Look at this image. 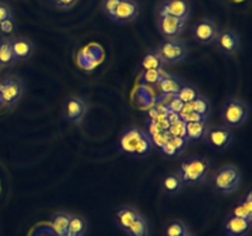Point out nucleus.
I'll return each mask as SVG.
<instances>
[{"label": "nucleus", "mask_w": 252, "mask_h": 236, "mask_svg": "<svg viewBox=\"0 0 252 236\" xmlns=\"http://www.w3.org/2000/svg\"><path fill=\"white\" fill-rule=\"evenodd\" d=\"M116 147L121 154L130 159H144L155 149L149 132L137 125L126 128L118 137Z\"/></svg>", "instance_id": "nucleus-1"}, {"label": "nucleus", "mask_w": 252, "mask_h": 236, "mask_svg": "<svg viewBox=\"0 0 252 236\" xmlns=\"http://www.w3.org/2000/svg\"><path fill=\"white\" fill-rule=\"evenodd\" d=\"M213 171V161L211 157L194 155L184 160L177 174L181 177L185 187H201L211 178Z\"/></svg>", "instance_id": "nucleus-2"}, {"label": "nucleus", "mask_w": 252, "mask_h": 236, "mask_svg": "<svg viewBox=\"0 0 252 236\" xmlns=\"http://www.w3.org/2000/svg\"><path fill=\"white\" fill-rule=\"evenodd\" d=\"M243 183V171L239 166L226 164L219 167L211 176V187L214 192L223 196L233 194Z\"/></svg>", "instance_id": "nucleus-3"}, {"label": "nucleus", "mask_w": 252, "mask_h": 236, "mask_svg": "<svg viewBox=\"0 0 252 236\" xmlns=\"http://www.w3.org/2000/svg\"><path fill=\"white\" fill-rule=\"evenodd\" d=\"M250 116V105L243 98H229L221 107L220 117L223 120V125L233 130L245 125Z\"/></svg>", "instance_id": "nucleus-4"}, {"label": "nucleus", "mask_w": 252, "mask_h": 236, "mask_svg": "<svg viewBox=\"0 0 252 236\" xmlns=\"http://www.w3.org/2000/svg\"><path fill=\"white\" fill-rule=\"evenodd\" d=\"M155 51L161 57L165 65H179L185 63L189 58L191 48L189 43L181 38L162 39Z\"/></svg>", "instance_id": "nucleus-5"}, {"label": "nucleus", "mask_w": 252, "mask_h": 236, "mask_svg": "<svg viewBox=\"0 0 252 236\" xmlns=\"http://www.w3.org/2000/svg\"><path fill=\"white\" fill-rule=\"evenodd\" d=\"M26 93V85L24 80L17 76H6L0 81V98L2 105L14 108L19 105Z\"/></svg>", "instance_id": "nucleus-6"}, {"label": "nucleus", "mask_w": 252, "mask_h": 236, "mask_svg": "<svg viewBox=\"0 0 252 236\" xmlns=\"http://www.w3.org/2000/svg\"><path fill=\"white\" fill-rule=\"evenodd\" d=\"M218 53L224 57H234L243 49V38L236 30L226 27L220 29L213 43Z\"/></svg>", "instance_id": "nucleus-7"}, {"label": "nucleus", "mask_w": 252, "mask_h": 236, "mask_svg": "<svg viewBox=\"0 0 252 236\" xmlns=\"http://www.w3.org/2000/svg\"><path fill=\"white\" fill-rule=\"evenodd\" d=\"M203 142L211 149L217 151H226L235 143V134L233 129L225 125H214V127L209 125Z\"/></svg>", "instance_id": "nucleus-8"}, {"label": "nucleus", "mask_w": 252, "mask_h": 236, "mask_svg": "<svg viewBox=\"0 0 252 236\" xmlns=\"http://www.w3.org/2000/svg\"><path fill=\"white\" fill-rule=\"evenodd\" d=\"M219 31H220V26L216 20L211 17H203L194 22L191 30V36L199 46H211L216 41Z\"/></svg>", "instance_id": "nucleus-9"}, {"label": "nucleus", "mask_w": 252, "mask_h": 236, "mask_svg": "<svg viewBox=\"0 0 252 236\" xmlns=\"http://www.w3.org/2000/svg\"><path fill=\"white\" fill-rule=\"evenodd\" d=\"M191 0H162L157 5L155 15L157 16H170L189 21L192 14Z\"/></svg>", "instance_id": "nucleus-10"}, {"label": "nucleus", "mask_w": 252, "mask_h": 236, "mask_svg": "<svg viewBox=\"0 0 252 236\" xmlns=\"http://www.w3.org/2000/svg\"><path fill=\"white\" fill-rule=\"evenodd\" d=\"M89 110H90V105L83 96H69L64 103L63 117L70 124H79L85 119Z\"/></svg>", "instance_id": "nucleus-11"}, {"label": "nucleus", "mask_w": 252, "mask_h": 236, "mask_svg": "<svg viewBox=\"0 0 252 236\" xmlns=\"http://www.w3.org/2000/svg\"><path fill=\"white\" fill-rule=\"evenodd\" d=\"M187 22L176 17L157 16L158 31L164 39L180 38L186 32Z\"/></svg>", "instance_id": "nucleus-12"}, {"label": "nucleus", "mask_w": 252, "mask_h": 236, "mask_svg": "<svg viewBox=\"0 0 252 236\" xmlns=\"http://www.w3.org/2000/svg\"><path fill=\"white\" fill-rule=\"evenodd\" d=\"M10 47H11L16 64L30 60L36 53V44L26 36L10 37Z\"/></svg>", "instance_id": "nucleus-13"}, {"label": "nucleus", "mask_w": 252, "mask_h": 236, "mask_svg": "<svg viewBox=\"0 0 252 236\" xmlns=\"http://www.w3.org/2000/svg\"><path fill=\"white\" fill-rule=\"evenodd\" d=\"M139 16L140 4L138 0H121L112 22L117 25H128L137 21Z\"/></svg>", "instance_id": "nucleus-14"}, {"label": "nucleus", "mask_w": 252, "mask_h": 236, "mask_svg": "<svg viewBox=\"0 0 252 236\" xmlns=\"http://www.w3.org/2000/svg\"><path fill=\"white\" fill-rule=\"evenodd\" d=\"M140 210L134 206L130 204H126V206H121L116 209L115 211V223L116 226L120 229L121 231L126 233L132 225L133 221L140 215Z\"/></svg>", "instance_id": "nucleus-15"}, {"label": "nucleus", "mask_w": 252, "mask_h": 236, "mask_svg": "<svg viewBox=\"0 0 252 236\" xmlns=\"http://www.w3.org/2000/svg\"><path fill=\"white\" fill-rule=\"evenodd\" d=\"M160 189L167 197H175L186 189L177 171L167 172L160 179Z\"/></svg>", "instance_id": "nucleus-16"}, {"label": "nucleus", "mask_w": 252, "mask_h": 236, "mask_svg": "<svg viewBox=\"0 0 252 236\" xmlns=\"http://www.w3.org/2000/svg\"><path fill=\"white\" fill-rule=\"evenodd\" d=\"M251 229L252 221L229 215L224 223L223 230L225 236H249Z\"/></svg>", "instance_id": "nucleus-17"}, {"label": "nucleus", "mask_w": 252, "mask_h": 236, "mask_svg": "<svg viewBox=\"0 0 252 236\" xmlns=\"http://www.w3.org/2000/svg\"><path fill=\"white\" fill-rule=\"evenodd\" d=\"M186 123L187 143H201L204 140L209 122H185Z\"/></svg>", "instance_id": "nucleus-18"}, {"label": "nucleus", "mask_w": 252, "mask_h": 236, "mask_svg": "<svg viewBox=\"0 0 252 236\" xmlns=\"http://www.w3.org/2000/svg\"><path fill=\"white\" fill-rule=\"evenodd\" d=\"M187 144L189 143L185 138L170 137L167 142L161 147V151L167 157H179L185 152Z\"/></svg>", "instance_id": "nucleus-19"}, {"label": "nucleus", "mask_w": 252, "mask_h": 236, "mask_svg": "<svg viewBox=\"0 0 252 236\" xmlns=\"http://www.w3.org/2000/svg\"><path fill=\"white\" fill-rule=\"evenodd\" d=\"M88 230V219L80 214H71L65 236H86Z\"/></svg>", "instance_id": "nucleus-20"}, {"label": "nucleus", "mask_w": 252, "mask_h": 236, "mask_svg": "<svg viewBox=\"0 0 252 236\" xmlns=\"http://www.w3.org/2000/svg\"><path fill=\"white\" fill-rule=\"evenodd\" d=\"M185 83H186V81H185L184 79L179 78V76L174 75V74L166 73V75L161 79V81L158 84L157 88H159L164 95H174V93H176L177 91L180 90V88H181Z\"/></svg>", "instance_id": "nucleus-21"}, {"label": "nucleus", "mask_w": 252, "mask_h": 236, "mask_svg": "<svg viewBox=\"0 0 252 236\" xmlns=\"http://www.w3.org/2000/svg\"><path fill=\"white\" fill-rule=\"evenodd\" d=\"M140 69L143 70H150V69H160V70H165L166 65L162 61L161 57L159 56L155 49H149L144 53V56L142 57L139 63Z\"/></svg>", "instance_id": "nucleus-22"}, {"label": "nucleus", "mask_w": 252, "mask_h": 236, "mask_svg": "<svg viewBox=\"0 0 252 236\" xmlns=\"http://www.w3.org/2000/svg\"><path fill=\"white\" fill-rule=\"evenodd\" d=\"M127 236H150L152 235V225L150 221L148 220L147 216L140 214L137 219L132 223L127 231H126Z\"/></svg>", "instance_id": "nucleus-23"}, {"label": "nucleus", "mask_w": 252, "mask_h": 236, "mask_svg": "<svg viewBox=\"0 0 252 236\" xmlns=\"http://www.w3.org/2000/svg\"><path fill=\"white\" fill-rule=\"evenodd\" d=\"M71 213L69 211H57L49 219L52 229L58 236H65Z\"/></svg>", "instance_id": "nucleus-24"}, {"label": "nucleus", "mask_w": 252, "mask_h": 236, "mask_svg": "<svg viewBox=\"0 0 252 236\" xmlns=\"http://www.w3.org/2000/svg\"><path fill=\"white\" fill-rule=\"evenodd\" d=\"M16 64L10 47V37H0V68H11Z\"/></svg>", "instance_id": "nucleus-25"}, {"label": "nucleus", "mask_w": 252, "mask_h": 236, "mask_svg": "<svg viewBox=\"0 0 252 236\" xmlns=\"http://www.w3.org/2000/svg\"><path fill=\"white\" fill-rule=\"evenodd\" d=\"M189 107H191V110L193 111V112L198 113L199 116L207 118V119H209V117H211V113H212L211 101H209L206 96L201 95V93H199V95L197 96L191 103H189Z\"/></svg>", "instance_id": "nucleus-26"}, {"label": "nucleus", "mask_w": 252, "mask_h": 236, "mask_svg": "<svg viewBox=\"0 0 252 236\" xmlns=\"http://www.w3.org/2000/svg\"><path fill=\"white\" fill-rule=\"evenodd\" d=\"M199 95L198 88L196 86H193L192 84L185 83L184 85L180 88V90L176 93H174V97H176L177 100L181 101L184 105H189L197 96Z\"/></svg>", "instance_id": "nucleus-27"}, {"label": "nucleus", "mask_w": 252, "mask_h": 236, "mask_svg": "<svg viewBox=\"0 0 252 236\" xmlns=\"http://www.w3.org/2000/svg\"><path fill=\"white\" fill-rule=\"evenodd\" d=\"M189 233H191L189 225L186 223H184L182 220L175 219V220H171L165 226L164 236H181Z\"/></svg>", "instance_id": "nucleus-28"}, {"label": "nucleus", "mask_w": 252, "mask_h": 236, "mask_svg": "<svg viewBox=\"0 0 252 236\" xmlns=\"http://www.w3.org/2000/svg\"><path fill=\"white\" fill-rule=\"evenodd\" d=\"M165 75H166V71L160 70V69L143 70L142 75H140V83L144 84V85L157 86Z\"/></svg>", "instance_id": "nucleus-29"}, {"label": "nucleus", "mask_w": 252, "mask_h": 236, "mask_svg": "<svg viewBox=\"0 0 252 236\" xmlns=\"http://www.w3.org/2000/svg\"><path fill=\"white\" fill-rule=\"evenodd\" d=\"M120 1L121 0H101V12H102L103 16L107 20H110L111 22H112L113 16H115V12L116 10H117Z\"/></svg>", "instance_id": "nucleus-30"}, {"label": "nucleus", "mask_w": 252, "mask_h": 236, "mask_svg": "<svg viewBox=\"0 0 252 236\" xmlns=\"http://www.w3.org/2000/svg\"><path fill=\"white\" fill-rule=\"evenodd\" d=\"M167 132H169V134L171 135V137L185 138V139H186V123L182 119L176 120V122L169 124Z\"/></svg>", "instance_id": "nucleus-31"}, {"label": "nucleus", "mask_w": 252, "mask_h": 236, "mask_svg": "<svg viewBox=\"0 0 252 236\" xmlns=\"http://www.w3.org/2000/svg\"><path fill=\"white\" fill-rule=\"evenodd\" d=\"M49 5L58 11H70L79 2V0H48Z\"/></svg>", "instance_id": "nucleus-32"}, {"label": "nucleus", "mask_w": 252, "mask_h": 236, "mask_svg": "<svg viewBox=\"0 0 252 236\" xmlns=\"http://www.w3.org/2000/svg\"><path fill=\"white\" fill-rule=\"evenodd\" d=\"M15 29H16V20H15V16L0 22V34H1V37H11Z\"/></svg>", "instance_id": "nucleus-33"}, {"label": "nucleus", "mask_w": 252, "mask_h": 236, "mask_svg": "<svg viewBox=\"0 0 252 236\" xmlns=\"http://www.w3.org/2000/svg\"><path fill=\"white\" fill-rule=\"evenodd\" d=\"M229 215H233V216H236V218L246 219V220L252 221V213L251 211H249L248 209L240 203V202H238V203L234 206L233 210H231V213L229 214Z\"/></svg>", "instance_id": "nucleus-34"}, {"label": "nucleus", "mask_w": 252, "mask_h": 236, "mask_svg": "<svg viewBox=\"0 0 252 236\" xmlns=\"http://www.w3.org/2000/svg\"><path fill=\"white\" fill-rule=\"evenodd\" d=\"M14 10L10 6L7 2L0 1V22L4 21V20L10 19V17H14Z\"/></svg>", "instance_id": "nucleus-35"}, {"label": "nucleus", "mask_w": 252, "mask_h": 236, "mask_svg": "<svg viewBox=\"0 0 252 236\" xmlns=\"http://www.w3.org/2000/svg\"><path fill=\"white\" fill-rule=\"evenodd\" d=\"M167 108H169L172 113H177V115H179V113L181 112L182 108H184V103H182L181 101L177 100L176 97H174V96H172V98L170 100V102L167 103Z\"/></svg>", "instance_id": "nucleus-36"}, {"label": "nucleus", "mask_w": 252, "mask_h": 236, "mask_svg": "<svg viewBox=\"0 0 252 236\" xmlns=\"http://www.w3.org/2000/svg\"><path fill=\"white\" fill-rule=\"evenodd\" d=\"M181 236H191V233H189V234H185V235H181Z\"/></svg>", "instance_id": "nucleus-37"}]
</instances>
